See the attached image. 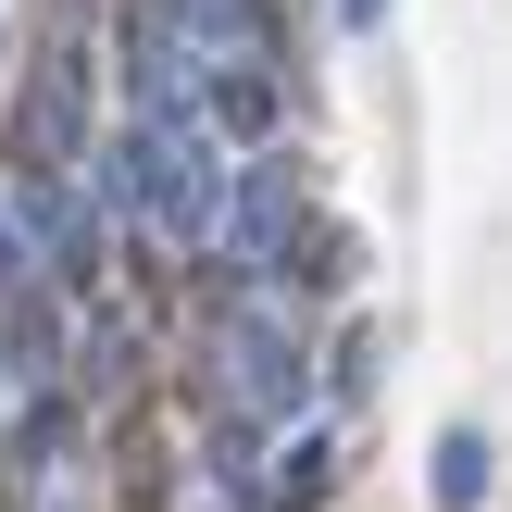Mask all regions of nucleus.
Masks as SVG:
<instances>
[{"mask_svg": "<svg viewBox=\"0 0 512 512\" xmlns=\"http://www.w3.org/2000/svg\"><path fill=\"white\" fill-rule=\"evenodd\" d=\"M213 400L238 438H275L313 400V350H300V300L288 288H225L213 300Z\"/></svg>", "mask_w": 512, "mask_h": 512, "instance_id": "f257e3e1", "label": "nucleus"}, {"mask_svg": "<svg viewBox=\"0 0 512 512\" xmlns=\"http://www.w3.org/2000/svg\"><path fill=\"white\" fill-rule=\"evenodd\" d=\"M75 150H88V50L50 38L38 75H25V100H13V175H63Z\"/></svg>", "mask_w": 512, "mask_h": 512, "instance_id": "f03ea898", "label": "nucleus"}, {"mask_svg": "<svg viewBox=\"0 0 512 512\" xmlns=\"http://www.w3.org/2000/svg\"><path fill=\"white\" fill-rule=\"evenodd\" d=\"M150 13L200 50V75H213V63H263V50H275V13H263V0H150Z\"/></svg>", "mask_w": 512, "mask_h": 512, "instance_id": "7ed1b4c3", "label": "nucleus"}, {"mask_svg": "<svg viewBox=\"0 0 512 512\" xmlns=\"http://www.w3.org/2000/svg\"><path fill=\"white\" fill-rule=\"evenodd\" d=\"M475 500H488V438L450 425V438H438V512H475Z\"/></svg>", "mask_w": 512, "mask_h": 512, "instance_id": "20e7f679", "label": "nucleus"}]
</instances>
